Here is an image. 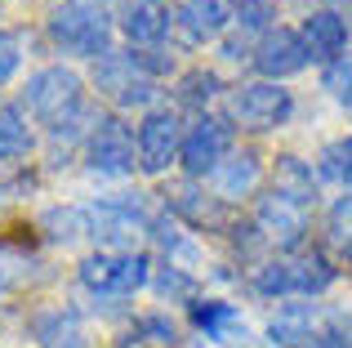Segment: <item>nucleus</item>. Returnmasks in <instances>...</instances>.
Listing matches in <instances>:
<instances>
[{
	"instance_id": "obj_1",
	"label": "nucleus",
	"mask_w": 352,
	"mask_h": 348,
	"mask_svg": "<svg viewBox=\"0 0 352 348\" xmlns=\"http://www.w3.org/2000/svg\"><path fill=\"white\" fill-rule=\"evenodd\" d=\"M23 107L54 134H76L85 121V89H80V76L72 67H41L23 89Z\"/></svg>"
},
{
	"instance_id": "obj_2",
	"label": "nucleus",
	"mask_w": 352,
	"mask_h": 348,
	"mask_svg": "<svg viewBox=\"0 0 352 348\" xmlns=\"http://www.w3.org/2000/svg\"><path fill=\"white\" fill-rule=\"evenodd\" d=\"M50 41L76 58H103L112 54V14L103 0H63L50 14Z\"/></svg>"
},
{
	"instance_id": "obj_3",
	"label": "nucleus",
	"mask_w": 352,
	"mask_h": 348,
	"mask_svg": "<svg viewBox=\"0 0 352 348\" xmlns=\"http://www.w3.org/2000/svg\"><path fill=\"white\" fill-rule=\"evenodd\" d=\"M335 281V268H330L326 254L317 250H299V254H281V259L263 263L254 272V286L263 295H317Z\"/></svg>"
},
{
	"instance_id": "obj_4",
	"label": "nucleus",
	"mask_w": 352,
	"mask_h": 348,
	"mask_svg": "<svg viewBox=\"0 0 352 348\" xmlns=\"http://www.w3.org/2000/svg\"><path fill=\"white\" fill-rule=\"evenodd\" d=\"M147 277H152L147 272V254H134V250H103L80 263V286L94 290V295H107V299L134 295Z\"/></svg>"
},
{
	"instance_id": "obj_5",
	"label": "nucleus",
	"mask_w": 352,
	"mask_h": 348,
	"mask_svg": "<svg viewBox=\"0 0 352 348\" xmlns=\"http://www.w3.org/2000/svg\"><path fill=\"white\" fill-rule=\"evenodd\" d=\"M94 85L112 98L116 107H147L156 98V76L138 67L134 54H103L94 67Z\"/></svg>"
},
{
	"instance_id": "obj_6",
	"label": "nucleus",
	"mask_w": 352,
	"mask_h": 348,
	"mask_svg": "<svg viewBox=\"0 0 352 348\" xmlns=\"http://www.w3.org/2000/svg\"><path fill=\"white\" fill-rule=\"evenodd\" d=\"M89 215V237L103 246H112V250H120V246H134V237L147 228V206L143 197H120V201H98L94 210H85Z\"/></svg>"
},
{
	"instance_id": "obj_7",
	"label": "nucleus",
	"mask_w": 352,
	"mask_h": 348,
	"mask_svg": "<svg viewBox=\"0 0 352 348\" xmlns=\"http://www.w3.org/2000/svg\"><path fill=\"white\" fill-rule=\"evenodd\" d=\"M174 157H183V121L170 107H156L138 125V166L147 174H161Z\"/></svg>"
},
{
	"instance_id": "obj_8",
	"label": "nucleus",
	"mask_w": 352,
	"mask_h": 348,
	"mask_svg": "<svg viewBox=\"0 0 352 348\" xmlns=\"http://www.w3.org/2000/svg\"><path fill=\"white\" fill-rule=\"evenodd\" d=\"M294 98L290 89H281L276 80H254V85H241L232 94V116L250 130H272L290 116Z\"/></svg>"
},
{
	"instance_id": "obj_9",
	"label": "nucleus",
	"mask_w": 352,
	"mask_h": 348,
	"mask_svg": "<svg viewBox=\"0 0 352 348\" xmlns=\"http://www.w3.org/2000/svg\"><path fill=\"white\" fill-rule=\"evenodd\" d=\"M232 152V121L223 116H201L183 134V166L188 174H214V166Z\"/></svg>"
},
{
	"instance_id": "obj_10",
	"label": "nucleus",
	"mask_w": 352,
	"mask_h": 348,
	"mask_svg": "<svg viewBox=\"0 0 352 348\" xmlns=\"http://www.w3.org/2000/svg\"><path fill=\"white\" fill-rule=\"evenodd\" d=\"M85 157H89V170L94 174H120L134 170V139H129V130L120 121H94V130H89V143H85Z\"/></svg>"
},
{
	"instance_id": "obj_11",
	"label": "nucleus",
	"mask_w": 352,
	"mask_h": 348,
	"mask_svg": "<svg viewBox=\"0 0 352 348\" xmlns=\"http://www.w3.org/2000/svg\"><path fill=\"white\" fill-rule=\"evenodd\" d=\"M267 335H272L276 348H335L330 340V322H321L308 304H290L267 322Z\"/></svg>"
},
{
	"instance_id": "obj_12",
	"label": "nucleus",
	"mask_w": 352,
	"mask_h": 348,
	"mask_svg": "<svg viewBox=\"0 0 352 348\" xmlns=\"http://www.w3.org/2000/svg\"><path fill=\"white\" fill-rule=\"evenodd\" d=\"M254 224H258V232H263L267 241L299 246V237L308 232V206L281 197V192H267V197L258 201V210H254Z\"/></svg>"
},
{
	"instance_id": "obj_13",
	"label": "nucleus",
	"mask_w": 352,
	"mask_h": 348,
	"mask_svg": "<svg viewBox=\"0 0 352 348\" xmlns=\"http://www.w3.org/2000/svg\"><path fill=\"white\" fill-rule=\"evenodd\" d=\"M308 45H303L299 32H285V27H276V32H267L263 41L254 45V67L263 72L267 80H281V76H294V72L308 67Z\"/></svg>"
},
{
	"instance_id": "obj_14",
	"label": "nucleus",
	"mask_w": 352,
	"mask_h": 348,
	"mask_svg": "<svg viewBox=\"0 0 352 348\" xmlns=\"http://www.w3.org/2000/svg\"><path fill=\"white\" fill-rule=\"evenodd\" d=\"M174 23L192 45H206L214 36H223V27L232 23V9H228V0H183Z\"/></svg>"
},
{
	"instance_id": "obj_15",
	"label": "nucleus",
	"mask_w": 352,
	"mask_h": 348,
	"mask_svg": "<svg viewBox=\"0 0 352 348\" xmlns=\"http://www.w3.org/2000/svg\"><path fill=\"white\" fill-rule=\"evenodd\" d=\"M32 335L41 348H89V326L80 322V313L72 308H50V313L32 317Z\"/></svg>"
},
{
	"instance_id": "obj_16",
	"label": "nucleus",
	"mask_w": 352,
	"mask_h": 348,
	"mask_svg": "<svg viewBox=\"0 0 352 348\" xmlns=\"http://www.w3.org/2000/svg\"><path fill=\"white\" fill-rule=\"evenodd\" d=\"M120 27H125L134 50H156L165 41V32H170V14L156 0H129L125 14H120Z\"/></svg>"
},
{
	"instance_id": "obj_17",
	"label": "nucleus",
	"mask_w": 352,
	"mask_h": 348,
	"mask_svg": "<svg viewBox=\"0 0 352 348\" xmlns=\"http://www.w3.org/2000/svg\"><path fill=\"white\" fill-rule=\"evenodd\" d=\"M303 45H308L312 58L335 63L339 54H344V45H348V23L339 14H330V9H321V14H312L308 23H303Z\"/></svg>"
},
{
	"instance_id": "obj_18",
	"label": "nucleus",
	"mask_w": 352,
	"mask_h": 348,
	"mask_svg": "<svg viewBox=\"0 0 352 348\" xmlns=\"http://www.w3.org/2000/svg\"><path fill=\"white\" fill-rule=\"evenodd\" d=\"M210 179H214L219 197H241V192H250L258 183V157L254 152H228Z\"/></svg>"
},
{
	"instance_id": "obj_19",
	"label": "nucleus",
	"mask_w": 352,
	"mask_h": 348,
	"mask_svg": "<svg viewBox=\"0 0 352 348\" xmlns=\"http://www.w3.org/2000/svg\"><path fill=\"white\" fill-rule=\"evenodd\" d=\"M32 152V130L18 107H0V161H18Z\"/></svg>"
},
{
	"instance_id": "obj_20",
	"label": "nucleus",
	"mask_w": 352,
	"mask_h": 348,
	"mask_svg": "<svg viewBox=\"0 0 352 348\" xmlns=\"http://www.w3.org/2000/svg\"><path fill=\"white\" fill-rule=\"evenodd\" d=\"M174 210H179V215H188L192 224H206V228H214L219 219H223V210H219V201H206L201 197L197 188H192V183H183V188H174Z\"/></svg>"
},
{
	"instance_id": "obj_21",
	"label": "nucleus",
	"mask_w": 352,
	"mask_h": 348,
	"mask_svg": "<svg viewBox=\"0 0 352 348\" xmlns=\"http://www.w3.org/2000/svg\"><path fill=\"white\" fill-rule=\"evenodd\" d=\"M41 228L54 241H76V237L89 232V215L85 210H50V215L41 219Z\"/></svg>"
},
{
	"instance_id": "obj_22",
	"label": "nucleus",
	"mask_w": 352,
	"mask_h": 348,
	"mask_svg": "<svg viewBox=\"0 0 352 348\" xmlns=\"http://www.w3.org/2000/svg\"><path fill=\"white\" fill-rule=\"evenodd\" d=\"M219 94V76L214 72H188V76L179 80V103H188V107H206L210 98Z\"/></svg>"
},
{
	"instance_id": "obj_23",
	"label": "nucleus",
	"mask_w": 352,
	"mask_h": 348,
	"mask_svg": "<svg viewBox=\"0 0 352 348\" xmlns=\"http://www.w3.org/2000/svg\"><path fill=\"white\" fill-rule=\"evenodd\" d=\"M192 322L201 326V331H210V335H228L236 326V308L232 304H192Z\"/></svg>"
},
{
	"instance_id": "obj_24",
	"label": "nucleus",
	"mask_w": 352,
	"mask_h": 348,
	"mask_svg": "<svg viewBox=\"0 0 352 348\" xmlns=\"http://www.w3.org/2000/svg\"><path fill=\"white\" fill-rule=\"evenodd\" d=\"M321 174L335 183H352V139H339L321 152Z\"/></svg>"
},
{
	"instance_id": "obj_25",
	"label": "nucleus",
	"mask_w": 352,
	"mask_h": 348,
	"mask_svg": "<svg viewBox=\"0 0 352 348\" xmlns=\"http://www.w3.org/2000/svg\"><path fill=\"white\" fill-rule=\"evenodd\" d=\"M321 85H326L330 94H339V98H352V54H339L335 63H326Z\"/></svg>"
},
{
	"instance_id": "obj_26",
	"label": "nucleus",
	"mask_w": 352,
	"mask_h": 348,
	"mask_svg": "<svg viewBox=\"0 0 352 348\" xmlns=\"http://www.w3.org/2000/svg\"><path fill=\"white\" fill-rule=\"evenodd\" d=\"M330 237L344 250V259H352V197H344L335 210H330Z\"/></svg>"
},
{
	"instance_id": "obj_27",
	"label": "nucleus",
	"mask_w": 352,
	"mask_h": 348,
	"mask_svg": "<svg viewBox=\"0 0 352 348\" xmlns=\"http://www.w3.org/2000/svg\"><path fill=\"white\" fill-rule=\"evenodd\" d=\"M18 63H23V36L18 32H0V85L18 72Z\"/></svg>"
},
{
	"instance_id": "obj_28",
	"label": "nucleus",
	"mask_w": 352,
	"mask_h": 348,
	"mask_svg": "<svg viewBox=\"0 0 352 348\" xmlns=\"http://www.w3.org/2000/svg\"><path fill=\"white\" fill-rule=\"evenodd\" d=\"M32 277V259L18 250H0V286H18Z\"/></svg>"
},
{
	"instance_id": "obj_29",
	"label": "nucleus",
	"mask_w": 352,
	"mask_h": 348,
	"mask_svg": "<svg viewBox=\"0 0 352 348\" xmlns=\"http://www.w3.org/2000/svg\"><path fill=\"white\" fill-rule=\"evenodd\" d=\"M156 290H161V295H192V277H183L179 263H170V268H161V277H156Z\"/></svg>"
},
{
	"instance_id": "obj_30",
	"label": "nucleus",
	"mask_w": 352,
	"mask_h": 348,
	"mask_svg": "<svg viewBox=\"0 0 352 348\" xmlns=\"http://www.w3.org/2000/svg\"><path fill=\"white\" fill-rule=\"evenodd\" d=\"M138 331L156 335V340H161V344H170V340H174V326L165 322V317H143V322H138Z\"/></svg>"
},
{
	"instance_id": "obj_31",
	"label": "nucleus",
	"mask_w": 352,
	"mask_h": 348,
	"mask_svg": "<svg viewBox=\"0 0 352 348\" xmlns=\"http://www.w3.org/2000/svg\"><path fill=\"white\" fill-rule=\"evenodd\" d=\"M241 5H245V0H241Z\"/></svg>"
}]
</instances>
